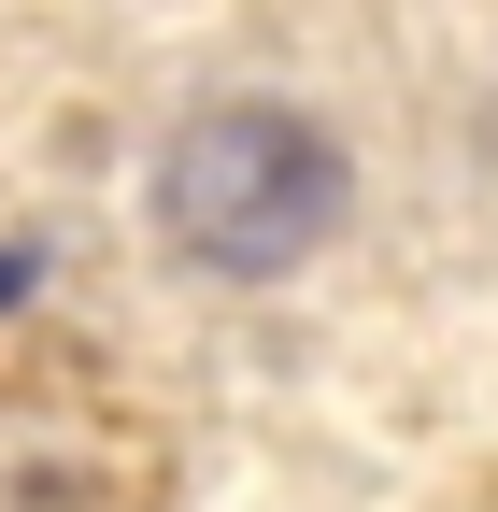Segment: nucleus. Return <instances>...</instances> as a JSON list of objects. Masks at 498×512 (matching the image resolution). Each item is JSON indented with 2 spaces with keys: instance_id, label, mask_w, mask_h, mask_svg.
<instances>
[{
  "instance_id": "obj_1",
  "label": "nucleus",
  "mask_w": 498,
  "mask_h": 512,
  "mask_svg": "<svg viewBox=\"0 0 498 512\" xmlns=\"http://www.w3.org/2000/svg\"><path fill=\"white\" fill-rule=\"evenodd\" d=\"M157 228L200 256V271H285L342 228V157L314 114L285 100H214L171 128L157 157Z\"/></svg>"
},
{
  "instance_id": "obj_2",
  "label": "nucleus",
  "mask_w": 498,
  "mask_h": 512,
  "mask_svg": "<svg viewBox=\"0 0 498 512\" xmlns=\"http://www.w3.org/2000/svg\"><path fill=\"white\" fill-rule=\"evenodd\" d=\"M15 285H29V256H15V242H0V299H15Z\"/></svg>"
}]
</instances>
